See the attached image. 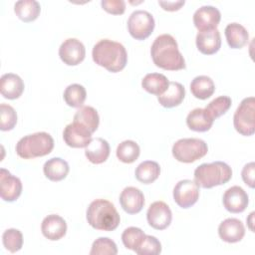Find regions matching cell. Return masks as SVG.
I'll use <instances>...</instances> for the list:
<instances>
[{
	"label": "cell",
	"mask_w": 255,
	"mask_h": 255,
	"mask_svg": "<svg viewBox=\"0 0 255 255\" xmlns=\"http://www.w3.org/2000/svg\"><path fill=\"white\" fill-rule=\"evenodd\" d=\"M185 1H158V4L162 7L165 11H177L179 10L183 5Z\"/></svg>",
	"instance_id": "cell-41"
},
{
	"label": "cell",
	"mask_w": 255,
	"mask_h": 255,
	"mask_svg": "<svg viewBox=\"0 0 255 255\" xmlns=\"http://www.w3.org/2000/svg\"><path fill=\"white\" fill-rule=\"evenodd\" d=\"M110 144L102 138H92L90 143L85 147V155L88 160L94 164H100L105 162L110 155Z\"/></svg>",
	"instance_id": "cell-21"
},
{
	"label": "cell",
	"mask_w": 255,
	"mask_h": 255,
	"mask_svg": "<svg viewBox=\"0 0 255 255\" xmlns=\"http://www.w3.org/2000/svg\"><path fill=\"white\" fill-rule=\"evenodd\" d=\"M135 178L144 184L152 183L160 174V166L156 161L145 160L140 162L135 168Z\"/></svg>",
	"instance_id": "cell-29"
},
{
	"label": "cell",
	"mask_w": 255,
	"mask_h": 255,
	"mask_svg": "<svg viewBox=\"0 0 255 255\" xmlns=\"http://www.w3.org/2000/svg\"><path fill=\"white\" fill-rule=\"evenodd\" d=\"M42 234L49 240L57 241L63 238L67 232V223L63 217L58 214L46 216L41 224Z\"/></svg>",
	"instance_id": "cell-18"
},
{
	"label": "cell",
	"mask_w": 255,
	"mask_h": 255,
	"mask_svg": "<svg viewBox=\"0 0 255 255\" xmlns=\"http://www.w3.org/2000/svg\"><path fill=\"white\" fill-rule=\"evenodd\" d=\"M65 103L72 108H81L86 101L87 92L86 89L80 84L69 85L63 95Z\"/></svg>",
	"instance_id": "cell-32"
},
{
	"label": "cell",
	"mask_w": 255,
	"mask_h": 255,
	"mask_svg": "<svg viewBox=\"0 0 255 255\" xmlns=\"http://www.w3.org/2000/svg\"><path fill=\"white\" fill-rule=\"evenodd\" d=\"M218 235L224 242L236 243L243 239L245 227L241 220L237 218H227L219 224Z\"/></svg>",
	"instance_id": "cell-17"
},
{
	"label": "cell",
	"mask_w": 255,
	"mask_h": 255,
	"mask_svg": "<svg viewBox=\"0 0 255 255\" xmlns=\"http://www.w3.org/2000/svg\"><path fill=\"white\" fill-rule=\"evenodd\" d=\"M161 252V243L151 235H145L141 245L135 251L138 255H157Z\"/></svg>",
	"instance_id": "cell-38"
},
{
	"label": "cell",
	"mask_w": 255,
	"mask_h": 255,
	"mask_svg": "<svg viewBox=\"0 0 255 255\" xmlns=\"http://www.w3.org/2000/svg\"><path fill=\"white\" fill-rule=\"evenodd\" d=\"M227 44L232 49L243 48L249 40V34L244 26L239 23H230L224 30Z\"/></svg>",
	"instance_id": "cell-23"
},
{
	"label": "cell",
	"mask_w": 255,
	"mask_h": 255,
	"mask_svg": "<svg viewBox=\"0 0 255 255\" xmlns=\"http://www.w3.org/2000/svg\"><path fill=\"white\" fill-rule=\"evenodd\" d=\"M146 219L149 226L156 230L167 228L172 220V212L169 206L163 201H154L146 212Z\"/></svg>",
	"instance_id": "cell-12"
},
{
	"label": "cell",
	"mask_w": 255,
	"mask_h": 255,
	"mask_svg": "<svg viewBox=\"0 0 255 255\" xmlns=\"http://www.w3.org/2000/svg\"><path fill=\"white\" fill-rule=\"evenodd\" d=\"M92 57L94 62L112 73L122 71L128 63V53L123 44L102 39L93 47Z\"/></svg>",
	"instance_id": "cell-2"
},
{
	"label": "cell",
	"mask_w": 255,
	"mask_h": 255,
	"mask_svg": "<svg viewBox=\"0 0 255 255\" xmlns=\"http://www.w3.org/2000/svg\"><path fill=\"white\" fill-rule=\"evenodd\" d=\"M220 20V11L216 7L210 5L201 6L193 14V24L198 32L217 29Z\"/></svg>",
	"instance_id": "cell-13"
},
{
	"label": "cell",
	"mask_w": 255,
	"mask_h": 255,
	"mask_svg": "<svg viewBox=\"0 0 255 255\" xmlns=\"http://www.w3.org/2000/svg\"><path fill=\"white\" fill-rule=\"evenodd\" d=\"M22 182L19 177L11 174L7 169H0V195L4 201L13 202L22 193Z\"/></svg>",
	"instance_id": "cell-14"
},
{
	"label": "cell",
	"mask_w": 255,
	"mask_h": 255,
	"mask_svg": "<svg viewBox=\"0 0 255 255\" xmlns=\"http://www.w3.org/2000/svg\"><path fill=\"white\" fill-rule=\"evenodd\" d=\"M145 235L146 234H144V232L140 228L131 226L124 230L122 234V241L126 248L135 252L137 248L141 245Z\"/></svg>",
	"instance_id": "cell-33"
},
{
	"label": "cell",
	"mask_w": 255,
	"mask_h": 255,
	"mask_svg": "<svg viewBox=\"0 0 255 255\" xmlns=\"http://www.w3.org/2000/svg\"><path fill=\"white\" fill-rule=\"evenodd\" d=\"M70 170L68 162L61 157L48 159L43 166L45 176L51 181H61L68 175Z\"/></svg>",
	"instance_id": "cell-24"
},
{
	"label": "cell",
	"mask_w": 255,
	"mask_h": 255,
	"mask_svg": "<svg viewBox=\"0 0 255 255\" xmlns=\"http://www.w3.org/2000/svg\"><path fill=\"white\" fill-rule=\"evenodd\" d=\"M118 247L115 241L108 237H99L93 242L90 255H116Z\"/></svg>",
	"instance_id": "cell-36"
},
{
	"label": "cell",
	"mask_w": 255,
	"mask_h": 255,
	"mask_svg": "<svg viewBox=\"0 0 255 255\" xmlns=\"http://www.w3.org/2000/svg\"><path fill=\"white\" fill-rule=\"evenodd\" d=\"M185 97V89L178 82H169L167 90L160 96H157L158 103L163 108H174L179 106Z\"/></svg>",
	"instance_id": "cell-22"
},
{
	"label": "cell",
	"mask_w": 255,
	"mask_h": 255,
	"mask_svg": "<svg viewBox=\"0 0 255 255\" xmlns=\"http://www.w3.org/2000/svg\"><path fill=\"white\" fill-rule=\"evenodd\" d=\"M168 86V79L163 74L159 73L146 74L141 80V87L143 90L155 96L162 95L167 90Z\"/></svg>",
	"instance_id": "cell-26"
},
{
	"label": "cell",
	"mask_w": 255,
	"mask_h": 255,
	"mask_svg": "<svg viewBox=\"0 0 255 255\" xmlns=\"http://www.w3.org/2000/svg\"><path fill=\"white\" fill-rule=\"evenodd\" d=\"M60 59L68 66H77L82 63L86 56V49L84 44L76 39H66L59 48Z\"/></svg>",
	"instance_id": "cell-11"
},
{
	"label": "cell",
	"mask_w": 255,
	"mask_h": 255,
	"mask_svg": "<svg viewBox=\"0 0 255 255\" xmlns=\"http://www.w3.org/2000/svg\"><path fill=\"white\" fill-rule=\"evenodd\" d=\"M196 47L204 55H213L221 47V36L218 29L201 31L196 35Z\"/></svg>",
	"instance_id": "cell-19"
},
{
	"label": "cell",
	"mask_w": 255,
	"mask_h": 255,
	"mask_svg": "<svg viewBox=\"0 0 255 255\" xmlns=\"http://www.w3.org/2000/svg\"><path fill=\"white\" fill-rule=\"evenodd\" d=\"M150 56L153 64L163 70L179 71L186 67L176 40L169 34H162L155 38L150 47Z\"/></svg>",
	"instance_id": "cell-1"
},
{
	"label": "cell",
	"mask_w": 255,
	"mask_h": 255,
	"mask_svg": "<svg viewBox=\"0 0 255 255\" xmlns=\"http://www.w3.org/2000/svg\"><path fill=\"white\" fill-rule=\"evenodd\" d=\"M88 223L97 230L113 231L121 221L119 212L115 205L107 199H96L92 201L86 213Z\"/></svg>",
	"instance_id": "cell-3"
},
{
	"label": "cell",
	"mask_w": 255,
	"mask_h": 255,
	"mask_svg": "<svg viewBox=\"0 0 255 255\" xmlns=\"http://www.w3.org/2000/svg\"><path fill=\"white\" fill-rule=\"evenodd\" d=\"M253 215H254V212H251L250 215H249V218L247 219V221L249 222V228H250L252 231H253V227H252V223H253L252 218H253Z\"/></svg>",
	"instance_id": "cell-42"
},
{
	"label": "cell",
	"mask_w": 255,
	"mask_h": 255,
	"mask_svg": "<svg viewBox=\"0 0 255 255\" xmlns=\"http://www.w3.org/2000/svg\"><path fill=\"white\" fill-rule=\"evenodd\" d=\"M0 128L3 131H8L14 128L17 124V114L13 107L7 104L0 105Z\"/></svg>",
	"instance_id": "cell-37"
},
{
	"label": "cell",
	"mask_w": 255,
	"mask_h": 255,
	"mask_svg": "<svg viewBox=\"0 0 255 255\" xmlns=\"http://www.w3.org/2000/svg\"><path fill=\"white\" fill-rule=\"evenodd\" d=\"M171 151L177 161L191 163L206 155L208 146L207 143L200 138H180L174 142Z\"/></svg>",
	"instance_id": "cell-6"
},
{
	"label": "cell",
	"mask_w": 255,
	"mask_h": 255,
	"mask_svg": "<svg viewBox=\"0 0 255 255\" xmlns=\"http://www.w3.org/2000/svg\"><path fill=\"white\" fill-rule=\"evenodd\" d=\"M232 104L231 99L228 96H220L212 100L205 108L208 116L214 121L222 115L226 114Z\"/></svg>",
	"instance_id": "cell-34"
},
{
	"label": "cell",
	"mask_w": 255,
	"mask_h": 255,
	"mask_svg": "<svg viewBox=\"0 0 255 255\" xmlns=\"http://www.w3.org/2000/svg\"><path fill=\"white\" fill-rule=\"evenodd\" d=\"M233 126L242 135L250 136L255 131V99L248 97L241 101L233 116Z\"/></svg>",
	"instance_id": "cell-7"
},
{
	"label": "cell",
	"mask_w": 255,
	"mask_h": 255,
	"mask_svg": "<svg viewBox=\"0 0 255 255\" xmlns=\"http://www.w3.org/2000/svg\"><path fill=\"white\" fill-rule=\"evenodd\" d=\"M54 148V139L50 133L39 131L27 134L16 144V153L24 159L41 157L49 154Z\"/></svg>",
	"instance_id": "cell-5"
},
{
	"label": "cell",
	"mask_w": 255,
	"mask_h": 255,
	"mask_svg": "<svg viewBox=\"0 0 255 255\" xmlns=\"http://www.w3.org/2000/svg\"><path fill=\"white\" fill-rule=\"evenodd\" d=\"M199 198V186L190 179L178 181L173 188V199L181 208H189L194 205Z\"/></svg>",
	"instance_id": "cell-9"
},
{
	"label": "cell",
	"mask_w": 255,
	"mask_h": 255,
	"mask_svg": "<svg viewBox=\"0 0 255 255\" xmlns=\"http://www.w3.org/2000/svg\"><path fill=\"white\" fill-rule=\"evenodd\" d=\"M254 172H255V163L253 161L244 165L241 171V176L245 184L249 187H254Z\"/></svg>",
	"instance_id": "cell-40"
},
{
	"label": "cell",
	"mask_w": 255,
	"mask_h": 255,
	"mask_svg": "<svg viewBox=\"0 0 255 255\" xmlns=\"http://www.w3.org/2000/svg\"><path fill=\"white\" fill-rule=\"evenodd\" d=\"M231 177L232 169L223 161L202 163L194 170V182L202 188H212L225 184Z\"/></svg>",
	"instance_id": "cell-4"
},
{
	"label": "cell",
	"mask_w": 255,
	"mask_h": 255,
	"mask_svg": "<svg viewBox=\"0 0 255 255\" xmlns=\"http://www.w3.org/2000/svg\"><path fill=\"white\" fill-rule=\"evenodd\" d=\"M222 203L227 211L231 213H241L246 209L249 203V197L242 187L234 185L224 192Z\"/></svg>",
	"instance_id": "cell-15"
},
{
	"label": "cell",
	"mask_w": 255,
	"mask_h": 255,
	"mask_svg": "<svg viewBox=\"0 0 255 255\" xmlns=\"http://www.w3.org/2000/svg\"><path fill=\"white\" fill-rule=\"evenodd\" d=\"M213 120L208 116L205 109L196 108L192 110L186 117L187 127L194 131H207L213 125Z\"/></svg>",
	"instance_id": "cell-25"
},
{
	"label": "cell",
	"mask_w": 255,
	"mask_h": 255,
	"mask_svg": "<svg viewBox=\"0 0 255 255\" xmlns=\"http://www.w3.org/2000/svg\"><path fill=\"white\" fill-rule=\"evenodd\" d=\"M2 242L5 249L11 253H15L23 246V235L20 230L9 228L2 234Z\"/></svg>",
	"instance_id": "cell-35"
},
{
	"label": "cell",
	"mask_w": 255,
	"mask_h": 255,
	"mask_svg": "<svg viewBox=\"0 0 255 255\" xmlns=\"http://www.w3.org/2000/svg\"><path fill=\"white\" fill-rule=\"evenodd\" d=\"M102 8L110 14L122 15L126 10V2L124 0H103Z\"/></svg>",
	"instance_id": "cell-39"
},
{
	"label": "cell",
	"mask_w": 255,
	"mask_h": 255,
	"mask_svg": "<svg viewBox=\"0 0 255 255\" xmlns=\"http://www.w3.org/2000/svg\"><path fill=\"white\" fill-rule=\"evenodd\" d=\"M140 153L139 145L130 139L122 141L116 150L117 157L124 163H132L135 161Z\"/></svg>",
	"instance_id": "cell-31"
},
{
	"label": "cell",
	"mask_w": 255,
	"mask_h": 255,
	"mask_svg": "<svg viewBox=\"0 0 255 255\" xmlns=\"http://www.w3.org/2000/svg\"><path fill=\"white\" fill-rule=\"evenodd\" d=\"M74 122L84 125L93 133L99 128L100 117L97 110L94 109L93 107L83 106L74 115Z\"/></svg>",
	"instance_id": "cell-30"
},
{
	"label": "cell",
	"mask_w": 255,
	"mask_h": 255,
	"mask_svg": "<svg viewBox=\"0 0 255 255\" xmlns=\"http://www.w3.org/2000/svg\"><path fill=\"white\" fill-rule=\"evenodd\" d=\"M120 204L127 213L136 214L144 205V195L138 188L128 186L121 192Z\"/></svg>",
	"instance_id": "cell-16"
},
{
	"label": "cell",
	"mask_w": 255,
	"mask_h": 255,
	"mask_svg": "<svg viewBox=\"0 0 255 255\" xmlns=\"http://www.w3.org/2000/svg\"><path fill=\"white\" fill-rule=\"evenodd\" d=\"M14 12L21 21L28 23L38 18L41 6L35 0H19L14 5Z\"/></svg>",
	"instance_id": "cell-27"
},
{
	"label": "cell",
	"mask_w": 255,
	"mask_h": 255,
	"mask_svg": "<svg viewBox=\"0 0 255 255\" xmlns=\"http://www.w3.org/2000/svg\"><path fill=\"white\" fill-rule=\"evenodd\" d=\"M155 26L153 16L144 10L133 11L128 20V30L135 40H144L150 36Z\"/></svg>",
	"instance_id": "cell-8"
},
{
	"label": "cell",
	"mask_w": 255,
	"mask_h": 255,
	"mask_svg": "<svg viewBox=\"0 0 255 255\" xmlns=\"http://www.w3.org/2000/svg\"><path fill=\"white\" fill-rule=\"evenodd\" d=\"M24 82L16 74L7 73L0 79V93L8 100H15L21 97L24 92Z\"/></svg>",
	"instance_id": "cell-20"
},
{
	"label": "cell",
	"mask_w": 255,
	"mask_h": 255,
	"mask_svg": "<svg viewBox=\"0 0 255 255\" xmlns=\"http://www.w3.org/2000/svg\"><path fill=\"white\" fill-rule=\"evenodd\" d=\"M190 91L196 99L206 100L213 95L215 85L210 77L197 76L190 83Z\"/></svg>",
	"instance_id": "cell-28"
},
{
	"label": "cell",
	"mask_w": 255,
	"mask_h": 255,
	"mask_svg": "<svg viewBox=\"0 0 255 255\" xmlns=\"http://www.w3.org/2000/svg\"><path fill=\"white\" fill-rule=\"evenodd\" d=\"M91 130L84 125L74 122L67 125L63 131V138L67 145L75 148L86 147L92 140Z\"/></svg>",
	"instance_id": "cell-10"
}]
</instances>
